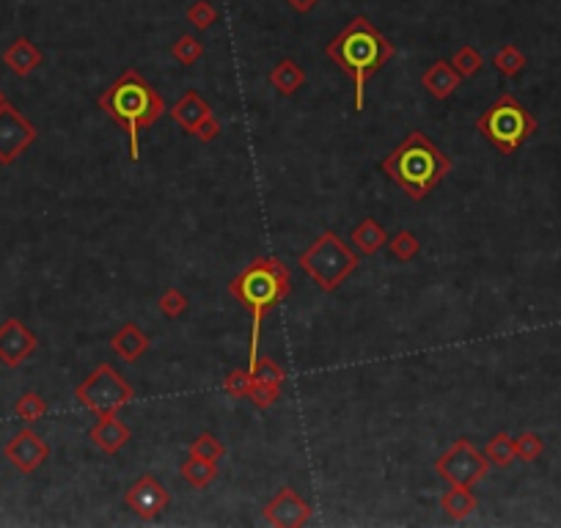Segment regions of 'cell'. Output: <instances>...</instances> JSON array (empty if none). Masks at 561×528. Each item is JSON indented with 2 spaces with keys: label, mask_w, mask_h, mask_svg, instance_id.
I'll use <instances>...</instances> for the list:
<instances>
[{
  "label": "cell",
  "mask_w": 561,
  "mask_h": 528,
  "mask_svg": "<svg viewBox=\"0 0 561 528\" xmlns=\"http://www.w3.org/2000/svg\"><path fill=\"white\" fill-rule=\"evenodd\" d=\"M526 64H528V58L523 56V50L515 47V44H503L498 53L493 56V66L503 74L506 80L518 78V74L526 69Z\"/></svg>",
  "instance_id": "24"
},
{
  "label": "cell",
  "mask_w": 561,
  "mask_h": 528,
  "mask_svg": "<svg viewBox=\"0 0 561 528\" xmlns=\"http://www.w3.org/2000/svg\"><path fill=\"white\" fill-rule=\"evenodd\" d=\"M188 306H190L188 295H185L182 289H176V287L165 289V292L160 295V300H158L160 314H163V317H168V319H180V317L188 311Z\"/></svg>",
  "instance_id": "30"
},
{
  "label": "cell",
  "mask_w": 561,
  "mask_h": 528,
  "mask_svg": "<svg viewBox=\"0 0 561 528\" xmlns=\"http://www.w3.org/2000/svg\"><path fill=\"white\" fill-rule=\"evenodd\" d=\"M388 250H391V256L399 259V262H413L419 256V250H421V242L413 232H396L391 240H388Z\"/></svg>",
  "instance_id": "27"
},
{
  "label": "cell",
  "mask_w": 561,
  "mask_h": 528,
  "mask_svg": "<svg viewBox=\"0 0 561 528\" xmlns=\"http://www.w3.org/2000/svg\"><path fill=\"white\" fill-rule=\"evenodd\" d=\"M39 138L36 127L17 111L12 103L0 105V165H12L34 141Z\"/></svg>",
  "instance_id": "10"
},
{
  "label": "cell",
  "mask_w": 561,
  "mask_h": 528,
  "mask_svg": "<svg viewBox=\"0 0 561 528\" xmlns=\"http://www.w3.org/2000/svg\"><path fill=\"white\" fill-rule=\"evenodd\" d=\"M451 66H454L457 72H460V78L465 80V78H473L476 72H481L484 58H481V53H479L476 47L465 44V47L457 50V56L451 58Z\"/></svg>",
  "instance_id": "29"
},
{
  "label": "cell",
  "mask_w": 561,
  "mask_h": 528,
  "mask_svg": "<svg viewBox=\"0 0 561 528\" xmlns=\"http://www.w3.org/2000/svg\"><path fill=\"white\" fill-rule=\"evenodd\" d=\"M253 377H257L259 383H273V386H284L287 380V371L280 369L273 358H259L257 366H253Z\"/></svg>",
  "instance_id": "35"
},
{
  "label": "cell",
  "mask_w": 561,
  "mask_h": 528,
  "mask_svg": "<svg viewBox=\"0 0 561 528\" xmlns=\"http://www.w3.org/2000/svg\"><path fill=\"white\" fill-rule=\"evenodd\" d=\"M490 468L493 465H490L488 457H484V451H479L468 438H457L435 460V471L443 482L465 485V487L479 485L484 476L490 473Z\"/></svg>",
  "instance_id": "8"
},
{
  "label": "cell",
  "mask_w": 561,
  "mask_h": 528,
  "mask_svg": "<svg viewBox=\"0 0 561 528\" xmlns=\"http://www.w3.org/2000/svg\"><path fill=\"white\" fill-rule=\"evenodd\" d=\"M350 242H352L355 248H358V254L374 256L382 245H388V234H386V229L380 226L377 218H364V220L352 229Z\"/></svg>",
  "instance_id": "21"
},
{
  "label": "cell",
  "mask_w": 561,
  "mask_h": 528,
  "mask_svg": "<svg viewBox=\"0 0 561 528\" xmlns=\"http://www.w3.org/2000/svg\"><path fill=\"white\" fill-rule=\"evenodd\" d=\"M515 448H518V460L534 463V460H540V455L545 451V440L537 432H523L515 438Z\"/></svg>",
  "instance_id": "34"
},
{
  "label": "cell",
  "mask_w": 561,
  "mask_h": 528,
  "mask_svg": "<svg viewBox=\"0 0 561 528\" xmlns=\"http://www.w3.org/2000/svg\"><path fill=\"white\" fill-rule=\"evenodd\" d=\"M253 386V371L250 369H232L223 377V391L232 399H248Z\"/></svg>",
  "instance_id": "31"
},
{
  "label": "cell",
  "mask_w": 561,
  "mask_h": 528,
  "mask_svg": "<svg viewBox=\"0 0 561 528\" xmlns=\"http://www.w3.org/2000/svg\"><path fill=\"white\" fill-rule=\"evenodd\" d=\"M228 295L237 303H242L250 314V347H248V369L253 371L259 361V341L265 317L280 306L292 295V272L284 259L262 256L242 267L232 281H228Z\"/></svg>",
  "instance_id": "2"
},
{
  "label": "cell",
  "mask_w": 561,
  "mask_h": 528,
  "mask_svg": "<svg viewBox=\"0 0 561 528\" xmlns=\"http://www.w3.org/2000/svg\"><path fill=\"white\" fill-rule=\"evenodd\" d=\"M133 399H135V388L124 380V374L113 363H99L86 380L74 388V402L96 416L119 413L124 405H130Z\"/></svg>",
  "instance_id": "7"
},
{
  "label": "cell",
  "mask_w": 561,
  "mask_h": 528,
  "mask_svg": "<svg viewBox=\"0 0 561 528\" xmlns=\"http://www.w3.org/2000/svg\"><path fill=\"white\" fill-rule=\"evenodd\" d=\"M262 517L275 528H297L311 520V504L295 493V487H280L262 509Z\"/></svg>",
  "instance_id": "14"
},
{
  "label": "cell",
  "mask_w": 561,
  "mask_h": 528,
  "mask_svg": "<svg viewBox=\"0 0 561 528\" xmlns=\"http://www.w3.org/2000/svg\"><path fill=\"white\" fill-rule=\"evenodd\" d=\"M9 103V99H6V94L4 91H0V105H6Z\"/></svg>",
  "instance_id": "37"
},
{
  "label": "cell",
  "mask_w": 561,
  "mask_h": 528,
  "mask_svg": "<svg viewBox=\"0 0 561 528\" xmlns=\"http://www.w3.org/2000/svg\"><path fill=\"white\" fill-rule=\"evenodd\" d=\"M476 133L496 146L501 155H515L518 149L528 143V138L537 133V119L512 94H501L496 103L476 119Z\"/></svg>",
  "instance_id": "5"
},
{
  "label": "cell",
  "mask_w": 561,
  "mask_h": 528,
  "mask_svg": "<svg viewBox=\"0 0 561 528\" xmlns=\"http://www.w3.org/2000/svg\"><path fill=\"white\" fill-rule=\"evenodd\" d=\"M14 416L25 424H34L39 418L47 416V402L36 394V391H25L17 402H14Z\"/></svg>",
  "instance_id": "26"
},
{
  "label": "cell",
  "mask_w": 561,
  "mask_h": 528,
  "mask_svg": "<svg viewBox=\"0 0 561 528\" xmlns=\"http://www.w3.org/2000/svg\"><path fill=\"white\" fill-rule=\"evenodd\" d=\"M88 440L105 457H116L119 451L133 440V430L116 413H105V416H99L96 424L88 430Z\"/></svg>",
  "instance_id": "15"
},
{
  "label": "cell",
  "mask_w": 561,
  "mask_h": 528,
  "mask_svg": "<svg viewBox=\"0 0 561 528\" xmlns=\"http://www.w3.org/2000/svg\"><path fill=\"white\" fill-rule=\"evenodd\" d=\"M297 264L317 284V289L336 292L361 267V259L336 232H325L309 248L300 250Z\"/></svg>",
  "instance_id": "6"
},
{
  "label": "cell",
  "mask_w": 561,
  "mask_h": 528,
  "mask_svg": "<svg viewBox=\"0 0 561 528\" xmlns=\"http://www.w3.org/2000/svg\"><path fill=\"white\" fill-rule=\"evenodd\" d=\"M451 157L421 130L407 133L404 141L380 160V171L413 201H424L451 173Z\"/></svg>",
  "instance_id": "4"
},
{
  "label": "cell",
  "mask_w": 561,
  "mask_h": 528,
  "mask_svg": "<svg viewBox=\"0 0 561 528\" xmlns=\"http://www.w3.org/2000/svg\"><path fill=\"white\" fill-rule=\"evenodd\" d=\"M484 457L490 460L493 468H509L518 460V448H515V438L509 432H498L488 440L484 446Z\"/></svg>",
  "instance_id": "23"
},
{
  "label": "cell",
  "mask_w": 561,
  "mask_h": 528,
  "mask_svg": "<svg viewBox=\"0 0 561 528\" xmlns=\"http://www.w3.org/2000/svg\"><path fill=\"white\" fill-rule=\"evenodd\" d=\"M171 58L176 64H182V66H193L196 61L204 58V42L196 39L193 34H185L180 36L173 44H171Z\"/></svg>",
  "instance_id": "25"
},
{
  "label": "cell",
  "mask_w": 561,
  "mask_h": 528,
  "mask_svg": "<svg viewBox=\"0 0 561 528\" xmlns=\"http://www.w3.org/2000/svg\"><path fill=\"white\" fill-rule=\"evenodd\" d=\"M96 108L124 130L127 146H130V160L138 163L141 160V143H138L141 130L155 127V124L163 119L165 99L138 69H127L99 94Z\"/></svg>",
  "instance_id": "3"
},
{
  "label": "cell",
  "mask_w": 561,
  "mask_h": 528,
  "mask_svg": "<svg viewBox=\"0 0 561 528\" xmlns=\"http://www.w3.org/2000/svg\"><path fill=\"white\" fill-rule=\"evenodd\" d=\"M44 61L42 50L31 42V39H14L6 50H4V64L17 74V78H28L34 69H39Z\"/></svg>",
  "instance_id": "18"
},
{
  "label": "cell",
  "mask_w": 561,
  "mask_h": 528,
  "mask_svg": "<svg viewBox=\"0 0 561 528\" xmlns=\"http://www.w3.org/2000/svg\"><path fill=\"white\" fill-rule=\"evenodd\" d=\"M441 509L449 520L463 523L468 520L476 509H479V498L471 487L465 485H451L443 495H441Z\"/></svg>",
  "instance_id": "19"
},
{
  "label": "cell",
  "mask_w": 561,
  "mask_h": 528,
  "mask_svg": "<svg viewBox=\"0 0 561 528\" xmlns=\"http://www.w3.org/2000/svg\"><path fill=\"white\" fill-rule=\"evenodd\" d=\"M36 347H39V339L25 322H19L17 317L0 322V363L17 369L34 356Z\"/></svg>",
  "instance_id": "13"
},
{
  "label": "cell",
  "mask_w": 561,
  "mask_h": 528,
  "mask_svg": "<svg viewBox=\"0 0 561 528\" xmlns=\"http://www.w3.org/2000/svg\"><path fill=\"white\" fill-rule=\"evenodd\" d=\"M325 56L352 80V111L361 113L366 99V83L396 56V47L388 36L377 31V25L369 17L358 14L325 47Z\"/></svg>",
  "instance_id": "1"
},
{
  "label": "cell",
  "mask_w": 561,
  "mask_h": 528,
  "mask_svg": "<svg viewBox=\"0 0 561 528\" xmlns=\"http://www.w3.org/2000/svg\"><path fill=\"white\" fill-rule=\"evenodd\" d=\"M463 78H460V72H457L451 66V61H435V64H429L424 72H421V86L424 91L432 96V99H438V103H446V99L460 88Z\"/></svg>",
  "instance_id": "16"
},
{
  "label": "cell",
  "mask_w": 561,
  "mask_h": 528,
  "mask_svg": "<svg viewBox=\"0 0 561 528\" xmlns=\"http://www.w3.org/2000/svg\"><path fill=\"white\" fill-rule=\"evenodd\" d=\"M171 119H173L176 124H180V127H182L188 135H196L201 143H212V141L223 133L220 121H218V116L212 113L210 103H207V99H204L198 91H193V88H188V91L182 94L180 103H176V105L171 108Z\"/></svg>",
  "instance_id": "9"
},
{
  "label": "cell",
  "mask_w": 561,
  "mask_h": 528,
  "mask_svg": "<svg viewBox=\"0 0 561 528\" xmlns=\"http://www.w3.org/2000/svg\"><path fill=\"white\" fill-rule=\"evenodd\" d=\"M151 347L149 333L141 328L138 322H127L111 336V349L124 361V363H138Z\"/></svg>",
  "instance_id": "17"
},
{
  "label": "cell",
  "mask_w": 561,
  "mask_h": 528,
  "mask_svg": "<svg viewBox=\"0 0 561 528\" xmlns=\"http://www.w3.org/2000/svg\"><path fill=\"white\" fill-rule=\"evenodd\" d=\"M124 504L141 520H158L168 509L171 495H168V490L163 487V482L158 479V476L146 473V476H141V479H135L130 487H127Z\"/></svg>",
  "instance_id": "11"
},
{
  "label": "cell",
  "mask_w": 561,
  "mask_h": 528,
  "mask_svg": "<svg viewBox=\"0 0 561 528\" xmlns=\"http://www.w3.org/2000/svg\"><path fill=\"white\" fill-rule=\"evenodd\" d=\"M287 4H289L297 14H309V11H314V9H317L319 0H287Z\"/></svg>",
  "instance_id": "36"
},
{
  "label": "cell",
  "mask_w": 561,
  "mask_h": 528,
  "mask_svg": "<svg viewBox=\"0 0 561 528\" xmlns=\"http://www.w3.org/2000/svg\"><path fill=\"white\" fill-rule=\"evenodd\" d=\"M267 83L278 91V94H284V96H292L297 94L303 86H305V72L297 61L292 58H284V61H278L270 74H267Z\"/></svg>",
  "instance_id": "20"
},
{
  "label": "cell",
  "mask_w": 561,
  "mask_h": 528,
  "mask_svg": "<svg viewBox=\"0 0 561 528\" xmlns=\"http://www.w3.org/2000/svg\"><path fill=\"white\" fill-rule=\"evenodd\" d=\"M218 9H215V4L212 0H196V4L188 9V22L193 25L196 31H207V28H212V25L218 22Z\"/></svg>",
  "instance_id": "32"
},
{
  "label": "cell",
  "mask_w": 561,
  "mask_h": 528,
  "mask_svg": "<svg viewBox=\"0 0 561 528\" xmlns=\"http://www.w3.org/2000/svg\"><path fill=\"white\" fill-rule=\"evenodd\" d=\"M190 455L196 457H204V460H212V463H220L223 455H226V446L220 443V438H215L212 432H201L190 446H188Z\"/></svg>",
  "instance_id": "28"
},
{
  "label": "cell",
  "mask_w": 561,
  "mask_h": 528,
  "mask_svg": "<svg viewBox=\"0 0 561 528\" xmlns=\"http://www.w3.org/2000/svg\"><path fill=\"white\" fill-rule=\"evenodd\" d=\"M4 457L22 473L31 476L36 473L47 460H50V443L36 435L34 430H19L6 446H4Z\"/></svg>",
  "instance_id": "12"
},
{
  "label": "cell",
  "mask_w": 561,
  "mask_h": 528,
  "mask_svg": "<svg viewBox=\"0 0 561 528\" xmlns=\"http://www.w3.org/2000/svg\"><path fill=\"white\" fill-rule=\"evenodd\" d=\"M180 476H182V479H185L193 490H207V487L218 479V463L190 455V457L180 465Z\"/></svg>",
  "instance_id": "22"
},
{
  "label": "cell",
  "mask_w": 561,
  "mask_h": 528,
  "mask_svg": "<svg viewBox=\"0 0 561 528\" xmlns=\"http://www.w3.org/2000/svg\"><path fill=\"white\" fill-rule=\"evenodd\" d=\"M280 388L284 386H273V383H259L257 377H253V386H250V405L257 408V410H270L275 402L280 399Z\"/></svg>",
  "instance_id": "33"
}]
</instances>
